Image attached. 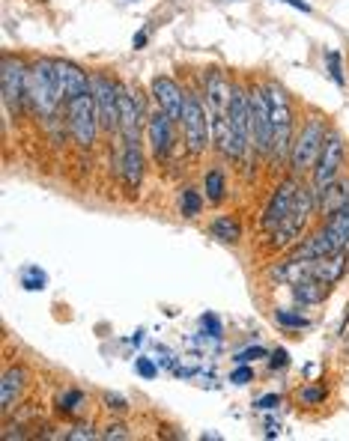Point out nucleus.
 <instances>
[{
    "label": "nucleus",
    "instance_id": "nucleus-1",
    "mask_svg": "<svg viewBox=\"0 0 349 441\" xmlns=\"http://www.w3.org/2000/svg\"><path fill=\"white\" fill-rule=\"evenodd\" d=\"M265 96H269V116H272V161H284L293 149L290 131H293V111H290V96L278 81L265 83Z\"/></svg>",
    "mask_w": 349,
    "mask_h": 441
},
{
    "label": "nucleus",
    "instance_id": "nucleus-2",
    "mask_svg": "<svg viewBox=\"0 0 349 441\" xmlns=\"http://www.w3.org/2000/svg\"><path fill=\"white\" fill-rule=\"evenodd\" d=\"M320 206V197H317V188H313V182L310 185H298V197L293 203V209L290 215L280 220V224L269 233L272 235V248H290L298 235H302L305 224H308V218L313 215V209Z\"/></svg>",
    "mask_w": 349,
    "mask_h": 441
},
{
    "label": "nucleus",
    "instance_id": "nucleus-3",
    "mask_svg": "<svg viewBox=\"0 0 349 441\" xmlns=\"http://www.w3.org/2000/svg\"><path fill=\"white\" fill-rule=\"evenodd\" d=\"M27 101L33 108H36L39 116H51L54 113V105L60 98V90H57V72H54V60H39L36 66L30 69V81H27Z\"/></svg>",
    "mask_w": 349,
    "mask_h": 441
},
{
    "label": "nucleus",
    "instance_id": "nucleus-4",
    "mask_svg": "<svg viewBox=\"0 0 349 441\" xmlns=\"http://www.w3.org/2000/svg\"><path fill=\"white\" fill-rule=\"evenodd\" d=\"M325 138H328L325 120H323V116H313V120L302 128V134L295 138L293 149H290V167H293V173L313 171V164H317L320 152L325 146Z\"/></svg>",
    "mask_w": 349,
    "mask_h": 441
},
{
    "label": "nucleus",
    "instance_id": "nucleus-5",
    "mask_svg": "<svg viewBox=\"0 0 349 441\" xmlns=\"http://www.w3.org/2000/svg\"><path fill=\"white\" fill-rule=\"evenodd\" d=\"M179 126H182V141H186V149L191 156H201L209 146V120H206V111H203V101L201 96L186 93V105H182V116H179Z\"/></svg>",
    "mask_w": 349,
    "mask_h": 441
},
{
    "label": "nucleus",
    "instance_id": "nucleus-6",
    "mask_svg": "<svg viewBox=\"0 0 349 441\" xmlns=\"http://www.w3.org/2000/svg\"><path fill=\"white\" fill-rule=\"evenodd\" d=\"M69 105V131L78 146L90 149L98 138V128H102V123H98V108H96V98L93 93H84L78 98H69L66 101Z\"/></svg>",
    "mask_w": 349,
    "mask_h": 441
},
{
    "label": "nucleus",
    "instance_id": "nucleus-7",
    "mask_svg": "<svg viewBox=\"0 0 349 441\" xmlns=\"http://www.w3.org/2000/svg\"><path fill=\"white\" fill-rule=\"evenodd\" d=\"M248 113H251V152L272 156V116H269L265 87L248 90Z\"/></svg>",
    "mask_w": 349,
    "mask_h": 441
},
{
    "label": "nucleus",
    "instance_id": "nucleus-8",
    "mask_svg": "<svg viewBox=\"0 0 349 441\" xmlns=\"http://www.w3.org/2000/svg\"><path fill=\"white\" fill-rule=\"evenodd\" d=\"M227 120L233 128V141H236V158L242 161L251 152V113H248V90L233 87Z\"/></svg>",
    "mask_w": 349,
    "mask_h": 441
},
{
    "label": "nucleus",
    "instance_id": "nucleus-9",
    "mask_svg": "<svg viewBox=\"0 0 349 441\" xmlns=\"http://www.w3.org/2000/svg\"><path fill=\"white\" fill-rule=\"evenodd\" d=\"M340 164H343V138H340L338 131H328L325 146L320 152L317 164H313V188H317V197L338 179Z\"/></svg>",
    "mask_w": 349,
    "mask_h": 441
},
{
    "label": "nucleus",
    "instance_id": "nucleus-10",
    "mask_svg": "<svg viewBox=\"0 0 349 441\" xmlns=\"http://www.w3.org/2000/svg\"><path fill=\"white\" fill-rule=\"evenodd\" d=\"M93 98L98 108V123L105 131L120 128V83H113L105 75H93Z\"/></svg>",
    "mask_w": 349,
    "mask_h": 441
},
{
    "label": "nucleus",
    "instance_id": "nucleus-11",
    "mask_svg": "<svg viewBox=\"0 0 349 441\" xmlns=\"http://www.w3.org/2000/svg\"><path fill=\"white\" fill-rule=\"evenodd\" d=\"M27 66L19 57H4V63H0V90H4V105L9 111L21 108V101L27 98Z\"/></svg>",
    "mask_w": 349,
    "mask_h": 441
},
{
    "label": "nucleus",
    "instance_id": "nucleus-12",
    "mask_svg": "<svg viewBox=\"0 0 349 441\" xmlns=\"http://www.w3.org/2000/svg\"><path fill=\"white\" fill-rule=\"evenodd\" d=\"M146 120V108L143 98L120 83V134L126 143H141V126Z\"/></svg>",
    "mask_w": 349,
    "mask_h": 441
},
{
    "label": "nucleus",
    "instance_id": "nucleus-13",
    "mask_svg": "<svg viewBox=\"0 0 349 441\" xmlns=\"http://www.w3.org/2000/svg\"><path fill=\"white\" fill-rule=\"evenodd\" d=\"M295 197H298V182H295V179H284V182H280L278 188L272 191L269 203H265L263 218H260V227H263L265 233H272V230L280 224V220L290 215Z\"/></svg>",
    "mask_w": 349,
    "mask_h": 441
},
{
    "label": "nucleus",
    "instance_id": "nucleus-14",
    "mask_svg": "<svg viewBox=\"0 0 349 441\" xmlns=\"http://www.w3.org/2000/svg\"><path fill=\"white\" fill-rule=\"evenodd\" d=\"M27 382H30L27 367L12 364V367L4 370V376H0V415L4 417H9L15 409H19V402L27 391Z\"/></svg>",
    "mask_w": 349,
    "mask_h": 441
},
{
    "label": "nucleus",
    "instance_id": "nucleus-15",
    "mask_svg": "<svg viewBox=\"0 0 349 441\" xmlns=\"http://www.w3.org/2000/svg\"><path fill=\"white\" fill-rule=\"evenodd\" d=\"M54 72H57V90L60 98H78L93 90V78L81 69V66L69 63V60H54Z\"/></svg>",
    "mask_w": 349,
    "mask_h": 441
},
{
    "label": "nucleus",
    "instance_id": "nucleus-16",
    "mask_svg": "<svg viewBox=\"0 0 349 441\" xmlns=\"http://www.w3.org/2000/svg\"><path fill=\"white\" fill-rule=\"evenodd\" d=\"M173 120L164 111L153 113L146 120V134H149V146H153V156L158 164L168 161V156L173 152Z\"/></svg>",
    "mask_w": 349,
    "mask_h": 441
},
{
    "label": "nucleus",
    "instance_id": "nucleus-17",
    "mask_svg": "<svg viewBox=\"0 0 349 441\" xmlns=\"http://www.w3.org/2000/svg\"><path fill=\"white\" fill-rule=\"evenodd\" d=\"M153 98H156V105H158V111H164L171 116L173 123H179V116H182V105H186V93L179 90V83L173 81V78H164V75H158L156 81H153Z\"/></svg>",
    "mask_w": 349,
    "mask_h": 441
},
{
    "label": "nucleus",
    "instance_id": "nucleus-18",
    "mask_svg": "<svg viewBox=\"0 0 349 441\" xmlns=\"http://www.w3.org/2000/svg\"><path fill=\"white\" fill-rule=\"evenodd\" d=\"M203 96L209 101V116L227 113L230 96H233V83L224 78L221 69H206V75H203Z\"/></svg>",
    "mask_w": 349,
    "mask_h": 441
},
{
    "label": "nucleus",
    "instance_id": "nucleus-19",
    "mask_svg": "<svg viewBox=\"0 0 349 441\" xmlns=\"http://www.w3.org/2000/svg\"><path fill=\"white\" fill-rule=\"evenodd\" d=\"M143 173H146V164H143V152L141 143H123V158H120V176L126 182L128 191H138L143 185Z\"/></svg>",
    "mask_w": 349,
    "mask_h": 441
},
{
    "label": "nucleus",
    "instance_id": "nucleus-20",
    "mask_svg": "<svg viewBox=\"0 0 349 441\" xmlns=\"http://www.w3.org/2000/svg\"><path fill=\"white\" fill-rule=\"evenodd\" d=\"M313 263L317 260H298V257H284L280 263H275L269 268V280L272 283H298L313 275Z\"/></svg>",
    "mask_w": 349,
    "mask_h": 441
},
{
    "label": "nucleus",
    "instance_id": "nucleus-21",
    "mask_svg": "<svg viewBox=\"0 0 349 441\" xmlns=\"http://www.w3.org/2000/svg\"><path fill=\"white\" fill-rule=\"evenodd\" d=\"M346 260H349L346 248L338 250V253H331V257H323V260L313 263V275H310V278H317V280H323V283H328V286H335V283L346 275Z\"/></svg>",
    "mask_w": 349,
    "mask_h": 441
},
{
    "label": "nucleus",
    "instance_id": "nucleus-22",
    "mask_svg": "<svg viewBox=\"0 0 349 441\" xmlns=\"http://www.w3.org/2000/svg\"><path fill=\"white\" fill-rule=\"evenodd\" d=\"M323 233H325V239L331 242V250H335V253L346 248V242H349V203L343 209H338L331 218H325Z\"/></svg>",
    "mask_w": 349,
    "mask_h": 441
},
{
    "label": "nucleus",
    "instance_id": "nucleus-23",
    "mask_svg": "<svg viewBox=\"0 0 349 441\" xmlns=\"http://www.w3.org/2000/svg\"><path fill=\"white\" fill-rule=\"evenodd\" d=\"M331 293V286L317 280V278H305V280H298L293 283V298L295 304H302V308H313V304H323Z\"/></svg>",
    "mask_w": 349,
    "mask_h": 441
},
{
    "label": "nucleus",
    "instance_id": "nucleus-24",
    "mask_svg": "<svg viewBox=\"0 0 349 441\" xmlns=\"http://www.w3.org/2000/svg\"><path fill=\"white\" fill-rule=\"evenodd\" d=\"M349 203V179H335L328 185V188L320 194V206H317V212L323 215V218H331L338 209H343Z\"/></svg>",
    "mask_w": 349,
    "mask_h": 441
},
{
    "label": "nucleus",
    "instance_id": "nucleus-25",
    "mask_svg": "<svg viewBox=\"0 0 349 441\" xmlns=\"http://www.w3.org/2000/svg\"><path fill=\"white\" fill-rule=\"evenodd\" d=\"M209 235L212 239H218L224 245H236L242 239V224H239V218H233V215H218L209 224Z\"/></svg>",
    "mask_w": 349,
    "mask_h": 441
},
{
    "label": "nucleus",
    "instance_id": "nucleus-26",
    "mask_svg": "<svg viewBox=\"0 0 349 441\" xmlns=\"http://www.w3.org/2000/svg\"><path fill=\"white\" fill-rule=\"evenodd\" d=\"M203 191H206V200L212 203V206H218V203L224 200L227 185H224V173L218 171V167H212V171L203 176Z\"/></svg>",
    "mask_w": 349,
    "mask_h": 441
},
{
    "label": "nucleus",
    "instance_id": "nucleus-27",
    "mask_svg": "<svg viewBox=\"0 0 349 441\" xmlns=\"http://www.w3.org/2000/svg\"><path fill=\"white\" fill-rule=\"evenodd\" d=\"M201 209H203V197H201V191L197 188H182V194H179V215L182 218H197L201 215Z\"/></svg>",
    "mask_w": 349,
    "mask_h": 441
},
{
    "label": "nucleus",
    "instance_id": "nucleus-28",
    "mask_svg": "<svg viewBox=\"0 0 349 441\" xmlns=\"http://www.w3.org/2000/svg\"><path fill=\"white\" fill-rule=\"evenodd\" d=\"M21 286H24L27 293H39V290H45V286H48V275H45L42 268L30 265V268L21 271Z\"/></svg>",
    "mask_w": 349,
    "mask_h": 441
},
{
    "label": "nucleus",
    "instance_id": "nucleus-29",
    "mask_svg": "<svg viewBox=\"0 0 349 441\" xmlns=\"http://www.w3.org/2000/svg\"><path fill=\"white\" fill-rule=\"evenodd\" d=\"M81 402H84V391H78V387H72V391H66L60 400H57V409L63 415H75L81 409Z\"/></svg>",
    "mask_w": 349,
    "mask_h": 441
},
{
    "label": "nucleus",
    "instance_id": "nucleus-30",
    "mask_svg": "<svg viewBox=\"0 0 349 441\" xmlns=\"http://www.w3.org/2000/svg\"><path fill=\"white\" fill-rule=\"evenodd\" d=\"M275 322L284 328H308V316L295 313V310H284V308L275 310Z\"/></svg>",
    "mask_w": 349,
    "mask_h": 441
},
{
    "label": "nucleus",
    "instance_id": "nucleus-31",
    "mask_svg": "<svg viewBox=\"0 0 349 441\" xmlns=\"http://www.w3.org/2000/svg\"><path fill=\"white\" fill-rule=\"evenodd\" d=\"M298 400H302L305 405H320V402L325 400V387L308 385V387H302V391H298Z\"/></svg>",
    "mask_w": 349,
    "mask_h": 441
},
{
    "label": "nucleus",
    "instance_id": "nucleus-32",
    "mask_svg": "<svg viewBox=\"0 0 349 441\" xmlns=\"http://www.w3.org/2000/svg\"><path fill=\"white\" fill-rule=\"evenodd\" d=\"M66 438L69 441H93V438H102V432H96L93 427H84V423H81V427H69Z\"/></svg>",
    "mask_w": 349,
    "mask_h": 441
},
{
    "label": "nucleus",
    "instance_id": "nucleus-33",
    "mask_svg": "<svg viewBox=\"0 0 349 441\" xmlns=\"http://www.w3.org/2000/svg\"><path fill=\"white\" fill-rule=\"evenodd\" d=\"M257 358H269V352H265L263 346H251V349H242L233 361H236V364H251V361H257Z\"/></svg>",
    "mask_w": 349,
    "mask_h": 441
},
{
    "label": "nucleus",
    "instance_id": "nucleus-34",
    "mask_svg": "<svg viewBox=\"0 0 349 441\" xmlns=\"http://www.w3.org/2000/svg\"><path fill=\"white\" fill-rule=\"evenodd\" d=\"M325 60H328V75H331V81H335V83H343V72H340V51H328Z\"/></svg>",
    "mask_w": 349,
    "mask_h": 441
},
{
    "label": "nucleus",
    "instance_id": "nucleus-35",
    "mask_svg": "<svg viewBox=\"0 0 349 441\" xmlns=\"http://www.w3.org/2000/svg\"><path fill=\"white\" fill-rule=\"evenodd\" d=\"M201 325L206 328V334H209V337H221V334H224V328H221V319L215 316V313H203V316H201Z\"/></svg>",
    "mask_w": 349,
    "mask_h": 441
},
{
    "label": "nucleus",
    "instance_id": "nucleus-36",
    "mask_svg": "<svg viewBox=\"0 0 349 441\" xmlns=\"http://www.w3.org/2000/svg\"><path fill=\"white\" fill-rule=\"evenodd\" d=\"M251 379H254V370L248 367V364H239L236 370L230 372V382H233V385H248Z\"/></svg>",
    "mask_w": 349,
    "mask_h": 441
},
{
    "label": "nucleus",
    "instance_id": "nucleus-37",
    "mask_svg": "<svg viewBox=\"0 0 349 441\" xmlns=\"http://www.w3.org/2000/svg\"><path fill=\"white\" fill-rule=\"evenodd\" d=\"M269 367H272V370H287V367H290V352H287V349L269 352Z\"/></svg>",
    "mask_w": 349,
    "mask_h": 441
},
{
    "label": "nucleus",
    "instance_id": "nucleus-38",
    "mask_svg": "<svg viewBox=\"0 0 349 441\" xmlns=\"http://www.w3.org/2000/svg\"><path fill=\"white\" fill-rule=\"evenodd\" d=\"M102 438H105V441H116V438H128V430H126V423H111V427H105Z\"/></svg>",
    "mask_w": 349,
    "mask_h": 441
},
{
    "label": "nucleus",
    "instance_id": "nucleus-39",
    "mask_svg": "<svg viewBox=\"0 0 349 441\" xmlns=\"http://www.w3.org/2000/svg\"><path fill=\"white\" fill-rule=\"evenodd\" d=\"M278 402H280L278 394H265V397H260V400L254 402V409H257V412H272V409H278Z\"/></svg>",
    "mask_w": 349,
    "mask_h": 441
},
{
    "label": "nucleus",
    "instance_id": "nucleus-40",
    "mask_svg": "<svg viewBox=\"0 0 349 441\" xmlns=\"http://www.w3.org/2000/svg\"><path fill=\"white\" fill-rule=\"evenodd\" d=\"M135 370L141 372L143 379H156V372H158V370H156V364L149 361V358H138V361H135Z\"/></svg>",
    "mask_w": 349,
    "mask_h": 441
},
{
    "label": "nucleus",
    "instance_id": "nucleus-41",
    "mask_svg": "<svg viewBox=\"0 0 349 441\" xmlns=\"http://www.w3.org/2000/svg\"><path fill=\"white\" fill-rule=\"evenodd\" d=\"M105 405H108L111 412H120V415L128 409V402H126L123 397H113V394H105Z\"/></svg>",
    "mask_w": 349,
    "mask_h": 441
},
{
    "label": "nucleus",
    "instance_id": "nucleus-42",
    "mask_svg": "<svg viewBox=\"0 0 349 441\" xmlns=\"http://www.w3.org/2000/svg\"><path fill=\"white\" fill-rule=\"evenodd\" d=\"M280 4H287V6H293V9H298V12H308V15H310V6L305 4V0H280Z\"/></svg>",
    "mask_w": 349,
    "mask_h": 441
},
{
    "label": "nucleus",
    "instance_id": "nucleus-43",
    "mask_svg": "<svg viewBox=\"0 0 349 441\" xmlns=\"http://www.w3.org/2000/svg\"><path fill=\"white\" fill-rule=\"evenodd\" d=\"M131 45H135V48H143V45H146V33L138 30V33H135V39H131Z\"/></svg>",
    "mask_w": 349,
    "mask_h": 441
}]
</instances>
